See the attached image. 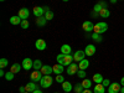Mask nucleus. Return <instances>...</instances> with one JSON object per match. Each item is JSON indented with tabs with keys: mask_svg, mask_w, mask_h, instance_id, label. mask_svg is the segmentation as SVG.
I'll list each match as a JSON object with an SVG mask.
<instances>
[{
	"mask_svg": "<svg viewBox=\"0 0 124 93\" xmlns=\"http://www.w3.org/2000/svg\"><path fill=\"white\" fill-rule=\"evenodd\" d=\"M14 75H15V73H13L11 71H9L8 73L5 75V78H6L8 81H13V79H14Z\"/></svg>",
	"mask_w": 124,
	"mask_h": 93,
	"instance_id": "35",
	"label": "nucleus"
},
{
	"mask_svg": "<svg viewBox=\"0 0 124 93\" xmlns=\"http://www.w3.org/2000/svg\"><path fill=\"white\" fill-rule=\"evenodd\" d=\"M21 66H23V68L25 71H30L31 68H32V66H34V61L31 60V58H29V57H26V58H24Z\"/></svg>",
	"mask_w": 124,
	"mask_h": 93,
	"instance_id": "5",
	"label": "nucleus"
},
{
	"mask_svg": "<svg viewBox=\"0 0 124 93\" xmlns=\"http://www.w3.org/2000/svg\"><path fill=\"white\" fill-rule=\"evenodd\" d=\"M0 1H5V0H0Z\"/></svg>",
	"mask_w": 124,
	"mask_h": 93,
	"instance_id": "45",
	"label": "nucleus"
},
{
	"mask_svg": "<svg viewBox=\"0 0 124 93\" xmlns=\"http://www.w3.org/2000/svg\"><path fill=\"white\" fill-rule=\"evenodd\" d=\"M78 66H77V63H72L70 65V66H67V75L68 76H73V75H77V72H78Z\"/></svg>",
	"mask_w": 124,
	"mask_h": 93,
	"instance_id": "6",
	"label": "nucleus"
},
{
	"mask_svg": "<svg viewBox=\"0 0 124 93\" xmlns=\"http://www.w3.org/2000/svg\"><path fill=\"white\" fill-rule=\"evenodd\" d=\"M98 16L99 17H102V19H107V17H109L110 16V11L107 9V8H103L101 11L98 13Z\"/></svg>",
	"mask_w": 124,
	"mask_h": 93,
	"instance_id": "19",
	"label": "nucleus"
},
{
	"mask_svg": "<svg viewBox=\"0 0 124 93\" xmlns=\"http://www.w3.org/2000/svg\"><path fill=\"white\" fill-rule=\"evenodd\" d=\"M42 62H41L40 60H35L34 61V66H32V68L35 70V71H40L41 68H42Z\"/></svg>",
	"mask_w": 124,
	"mask_h": 93,
	"instance_id": "28",
	"label": "nucleus"
},
{
	"mask_svg": "<svg viewBox=\"0 0 124 93\" xmlns=\"http://www.w3.org/2000/svg\"><path fill=\"white\" fill-rule=\"evenodd\" d=\"M5 75H6V73H5V72H4V70L1 68V70H0V76L3 77V76H5Z\"/></svg>",
	"mask_w": 124,
	"mask_h": 93,
	"instance_id": "39",
	"label": "nucleus"
},
{
	"mask_svg": "<svg viewBox=\"0 0 124 93\" xmlns=\"http://www.w3.org/2000/svg\"><path fill=\"white\" fill-rule=\"evenodd\" d=\"M120 88H122V85L120 83H110V86L108 87V93H119L120 92Z\"/></svg>",
	"mask_w": 124,
	"mask_h": 93,
	"instance_id": "10",
	"label": "nucleus"
},
{
	"mask_svg": "<svg viewBox=\"0 0 124 93\" xmlns=\"http://www.w3.org/2000/svg\"><path fill=\"white\" fill-rule=\"evenodd\" d=\"M62 1H65V3H66V1H68V0H62Z\"/></svg>",
	"mask_w": 124,
	"mask_h": 93,
	"instance_id": "44",
	"label": "nucleus"
},
{
	"mask_svg": "<svg viewBox=\"0 0 124 93\" xmlns=\"http://www.w3.org/2000/svg\"><path fill=\"white\" fill-rule=\"evenodd\" d=\"M35 47H36L39 51H44V50L47 47V44H46L45 40L39 39V40H36V42H35Z\"/></svg>",
	"mask_w": 124,
	"mask_h": 93,
	"instance_id": "11",
	"label": "nucleus"
},
{
	"mask_svg": "<svg viewBox=\"0 0 124 93\" xmlns=\"http://www.w3.org/2000/svg\"><path fill=\"white\" fill-rule=\"evenodd\" d=\"M82 93H93V91H91V88H88V89H85Z\"/></svg>",
	"mask_w": 124,
	"mask_h": 93,
	"instance_id": "38",
	"label": "nucleus"
},
{
	"mask_svg": "<svg viewBox=\"0 0 124 93\" xmlns=\"http://www.w3.org/2000/svg\"><path fill=\"white\" fill-rule=\"evenodd\" d=\"M55 93H58V92H55Z\"/></svg>",
	"mask_w": 124,
	"mask_h": 93,
	"instance_id": "48",
	"label": "nucleus"
},
{
	"mask_svg": "<svg viewBox=\"0 0 124 93\" xmlns=\"http://www.w3.org/2000/svg\"><path fill=\"white\" fill-rule=\"evenodd\" d=\"M32 93H44L42 91H41V89H36V91H34Z\"/></svg>",
	"mask_w": 124,
	"mask_h": 93,
	"instance_id": "40",
	"label": "nucleus"
},
{
	"mask_svg": "<svg viewBox=\"0 0 124 93\" xmlns=\"http://www.w3.org/2000/svg\"><path fill=\"white\" fill-rule=\"evenodd\" d=\"M103 8H107V4H106L104 1H99V3H97V4L94 5V8H93V14H92V15H93V16L98 15V13L101 11Z\"/></svg>",
	"mask_w": 124,
	"mask_h": 93,
	"instance_id": "8",
	"label": "nucleus"
},
{
	"mask_svg": "<svg viewBox=\"0 0 124 93\" xmlns=\"http://www.w3.org/2000/svg\"><path fill=\"white\" fill-rule=\"evenodd\" d=\"M41 72H42L44 76H47V75H51L54 73V66H50V65H44L42 68L40 70Z\"/></svg>",
	"mask_w": 124,
	"mask_h": 93,
	"instance_id": "13",
	"label": "nucleus"
},
{
	"mask_svg": "<svg viewBox=\"0 0 124 93\" xmlns=\"http://www.w3.org/2000/svg\"><path fill=\"white\" fill-rule=\"evenodd\" d=\"M120 1H123V0H120Z\"/></svg>",
	"mask_w": 124,
	"mask_h": 93,
	"instance_id": "49",
	"label": "nucleus"
},
{
	"mask_svg": "<svg viewBox=\"0 0 124 93\" xmlns=\"http://www.w3.org/2000/svg\"><path fill=\"white\" fill-rule=\"evenodd\" d=\"M72 52V47L70 45H62L61 46V54L63 55H71Z\"/></svg>",
	"mask_w": 124,
	"mask_h": 93,
	"instance_id": "22",
	"label": "nucleus"
},
{
	"mask_svg": "<svg viewBox=\"0 0 124 93\" xmlns=\"http://www.w3.org/2000/svg\"><path fill=\"white\" fill-rule=\"evenodd\" d=\"M88 67H89V61H88L87 58H85V60H82L81 62H78V68H79V70L86 71Z\"/></svg>",
	"mask_w": 124,
	"mask_h": 93,
	"instance_id": "18",
	"label": "nucleus"
},
{
	"mask_svg": "<svg viewBox=\"0 0 124 93\" xmlns=\"http://www.w3.org/2000/svg\"><path fill=\"white\" fill-rule=\"evenodd\" d=\"M109 1H110L112 4H116V3H117V0H109Z\"/></svg>",
	"mask_w": 124,
	"mask_h": 93,
	"instance_id": "43",
	"label": "nucleus"
},
{
	"mask_svg": "<svg viewBox=\"0 0 124 93\" xmlns=\"http://www.w3.org/2000/svg\"><path fill=\"white\" fill-rule=\"evenodd\" d=\"M55 79H56L57 83H63V82L66 81V79H65V77L62 76V75H56V78H55Z\"/></svg>",
	"mask_w": 124,
	"mask_h": 93,
	"instance_id": "34",
	"label": "nucleus"
},
{
	"mask_svg": "<svg viewBox=\"0 0 124 93\" xmlns=\"http://www.w3.org/2000/svg\"><path fill=\"white\" fill-rule=\"evenodd\" d=\"M23 21V19L20 16H11L10 17V24L11 25H20Z\"/></svg>",
	"mask_w": 124,
	"mask_h": 93,
	"instance_id": "24",
	"label": "nucleus"
},
{
	"mask_svg": "<svg viewBox=\"0 0 124 93\" xmlns=\"http://www.w3.org/2000/svg\"><path fill=\"white\" fill-rule=\"evenodd\" d=\"M21 68H23V66L20 65V63H14L11 67H10V71H11L13 73H19Z\"/></svg>",
	"mask_w": 124,
	"mask_h": 93,
	"instance_id": "26",
	"label": "nucleus"
},
{
	"mask_svg": "<svg viewBox=\"0 0 124 93\" xmlns=\"http://www.w3.org/2000/svg\"><path fill=\"white\" fill-rule=\"evenodd\" d=\"M29 15H30V11H29V9H26V8H23V9H20V11H19V16L21 17L23 20H27Z\"/></svg>",
	"mask_w": 124,
	"mask_h": 93,
	"instance_id": "17",
	"label": "nucleus"
},
{
	"mask_svg": "<svg viewBox=\"0 0 124 93\" xmlns=\"http://www.w3.org/2000/svg\"><path fill=\"white\" fill-rule=\"evenodd\" d=\"M82 29H83L85 32H92L93 30H94V25H93L92 21H85L83 24H82Z\"/></svg>",
	"mask_w": 124,
	"mask_h": 93,
	"instance_id": "9",
	"label": "nucleus"
},
{
	"mask_svg": "<svg viewBox=\"0 0 124 93\" xmlns=\"http://www.w3.org/2000/svg\"><path fill=\"white\" fill-rule=\"evenodd\" d=\"M54 83V78L51 77V75H47V76H44L40 81V86L42 88H50Z\"/></svg>",
	"mask_w": 124,
	"mask_h": 93,
	"instance_id": "2",
	"label": "nucleus"
},
{
	"mask_svg": "<svg viewBox=\"0 0 124 93\" xmlns=\"http://www.w3.org/2000/svg\"><path fill=\"white\" fill-rule=\"evenodd\" d=\"M93 93H106V87L102 83H97L93 88Z\"/></svg>",
	"mask_w": 124,
	"mask_h": 93,
	"instance_id": "20",
	"label": "nucleus"
},
{
	"mask_svg": "<svg viewBox=\"0 0 124 93\" xmlns=\"http://www.w3.org/2000/svg\"><path fill=\"white\" fill-rule=\"evenodd\" d=\"M25 88H26V92H30V93H32L34 91L39 89V88H37V85H36V82H32V81H31L30 83H27V85L25 86Z\"/></svg>",
	"mask_w": 124,
	"mask_h": 93,
	"instance_id": "16",
	"label": "nucleus"
},
{
	"mask_svg": "<svg viewBox=\"0 0 124 93\" xmlns=\"http://www.w3.org/2000/svg\"><path fill=\"white\" fill-rule=\"evenodd\" d=\"M65 93H68V92H65Z\"/></svg>",
	"mask_w": 124,
	"mask_h": 93,
	"instance_id": "47",
	"label": "nucleus"
},
{
	"mask_svg": "<svg viewBox=\"0 0 124 93\" xmlns=\"http://www.w3.org/2000/svg\"><path fill=\"white\" fill-rule=\"evenodd\" d=\"M35 23H36L37 27H44L46 25V23H47V20H46L45 16H41V17H36V21Z\"/></svg>",
	"mask_w": 124,
	"mask_h": 93,
	"instance_id": "21",
	"label": "nucleus"
},
{
	"mask_svg": "<svg viewBox=\"0 0 124 93\" xmlns=\"http://www.w3.org/2000/svg\"><path fill=\"white\" fill-rule=\"evenodd\" d=\"M65 71V66L63 65H60V63H56L54 66V73L55 75H62Z\"/></svg>",
	"mask_w": 124,
	"mask_h": 93,
	"instance_id": "15",
	"label": "nucleus"
},
{
	"mask_svg": "<svg viewBox=\"0 0 124 93\" xmlns=\"http://www.w3.org/2000/svg\"><path fill=\"white\" fill-rule=\"evenodd\" d=\"M62 89H63L65 92H71L72 89H73V86L71 85V82H68V81H65L63 83H62Z\"/></svg>",
	"mask_w": 124,
	"mask_h": 93,
	"instance_id": "23",
	"label": "nucleus"
},
{
	"mask_svg": "<svg viewBox=\"0 0 124 93\" xmlns=\"http://www.w3.org/2000/svg\"><path fill=\"white\" fill-rule=\"evenodd\" d=\"M120 85L124 86V77H122V79H120Z\"/></svg>",
	"mask_w": 124,
	"mask_h": 93,
	"instance_id": "41",
	"label": "nucleus"
},
{
	"mask_svg": "<svg viewBox=\"0 0 124 93\" xmlns=\"http://www.w3.org/2000/svg\"><path fill=\"white\" fill-rule=\"evenodd\" d=\"M32 13L35 15V17H41L45 15V10H44V6H35Z\"/></svg>",
	"mask_w": 124,
	"mask_h": 93,
	"instance_id": "12",
	"label": "nucleus"
},
{
	"mask_svg": "<svg viewBox=\"0 0 124 93\" xmlns=\"http://www.w3.org/2000/svg\"><path fill=\"white\" fill-rule=\"evenodd\" d=\"M73 91L76 92V93H82L85 91V88H83V86H82V83H77L75 87H73Z\"/></svg>",
	"mask_w": 124,
	"mask_h": 93,
	"instance_id": "30",
	"label": "nucleus"
},
{
	"mask_svg": "<svg viewBox=\"0 0 124 93\" xmlns=\"http://www.w3.org/2000/svg\"><path fill=\"white\" fill-rule=\"evenodd\" d=\"M57 63L60 65H63V66H70L72 62H73V56L72 55H63V54H60L56 57Z\"/></svg>",
	"mask_w": 124,
	"mask_h": 93,
	"instance_id": "1",
	"label": "nucleus"
},
{
	"mask_svg": "<svg viewBox=\"0 0 124 93\" xmlns=\"http://www.w3.org/2000/svg\"><path fill=\"white\" fill-rule=\"evenodd\" d=\"M102 85L104 86V87H109L110 86V81L108 78H104V79H103V82H102Z\"/></svg>",
	"mask_w": 124,
	"mask_h": 93,
	"instance_id": "37",
	"label": "nucleus"
},
{
	"mask_svg": "<svg viewBox=\"0 0 124 93\" xmlns=\"http://www.w3.org/2000/svg\"><path fill=\"white\" fill-rule=\"evenodd\" d=\"M103 79H104V78H103V76H102L101 73H96L94 76H93V78H92V81L94 82L96 85H97V83H102Z\"/></svg>",
	"mask_w": 124,
	"mask_h": 93,
	"instance_id": "27",
	"label": "nucleus"
},
{
	"mask_svg": "<svg viewBox=\"0 0 124 93\" xmlns=\"http://www.w3.org/2000/svg\"><path fill=\"white\" fill-rule=\"evenodd\" d=\"M42 77H44L42 72H41V71H35V70L31 72V75H30V78H31L32 82H40Z\"/></svg>",
	"mask_w": 124,
	"mask_h": 93,
	"instance_id": "4",
	"label": "nucleus"
},
{
	"mask_svg": "<svg viewBox=\"0 0 124 93\" xmlns=\"http://www.w3.org/2000/svg\"><path fill=\"white\" fill-rule=\"evenodd\" d=\"M85 57H86V52L82 50H77L73 54V61H76V62H81L82 60H85Z\"/></svg>",
	"mask_w": 124,
	"mask_h": 93,
	"instance_id": "7",
	"label": "nucleus"
},
{
	"mask_svg": "<svg viewBox=\"0 0 124 93\" xmlns=\"http://www.w3.org/2000/svg\"><path fill=\"white\" fill-rule=\"evenodd\" d=\"M96 51H97V47L94 46V45H87V47L85 48V52H86V55L87 56H93L96 54Z\"/></svg>",
	"mask_w": 124,
	"mask_h": 93,
	"instance_id": "14",
	"label": "nucleus"
},
{
	"mask_svg": "<svg viewBox=\"0 0 124 93\" xmlns=\"http://www.w3.org/2000/svg\"><path fill=\"white\" fill-rule=\"evenodd\" d=\"M91 39L94 41V42H102L103 41V39H102V36H101V34H96V32H93V35L91 36Z\"/></svg>",
	"mask_w": 124,
	"mask_h": 93,
	"instance_id": "29",
	"label": "nucleus"
},
{
	"mask_svg": "<svg viewBox=\"0 0 124 93\" xmlns=\"http://www.w3.org/2000/svg\"><path fill=\"white\" fill-rule=\"evenodd\" d=\"M108 30V25H107V23H104V21H101V23H97L96 25H94V32L96 34H104L106 31Z\"/></svg>",
	"mask_w": 124,
	"mask_h": 93,
	"instance_id": "3",
	"label": "nucleus"
},
{
	"mask_svg": "<svg viewBox=\"0 0 124 93\" xmlns=\"http://www.w3.org/2000/svg\"><path fill=\"white\" fill-rule=\"evenodd\" d=\"M20 26H21L23 29H29L30 24H29V21H27V20H23V21H21V24H20Z\"/></svg>",
	"mask_w": 124,
	"mask_h": 93,
	"instance_id": "36",
	"label": "nucleus"
},
{
	"mask_svg": "<svg viewBox=\"0 0 124 93\" xmlns=\"http://www.w3.org/2000/svg\"><path fill=\"white\" fill-rule=\"evenodd\" d=\"M44 16L46 17V20H47V21H50V20H52V19H54L55 14H54V13H52V11H51V10H50V11L45 13V15H44Z\"/></svg>",
	"mask_w": 124,
	"mask_h": 93,
	"instance_id": "31",
	"label": "nucleus"
},
{
	"mask_svg": "<svg viewBox=\"0 0 124 93\" xmlns=\"http://www.w3.org/2000/svg\"><path fill=\"white\" fill-rule=\"evenodd\" d=\"M8 65H9V61L6 60V58H1L0 60V68H5V67H8Z\"/></svg>",
	"mask_w": 124,
	"mask_h": 93,
	"instance_id": "32",
	"label": "nucleus"
},
{
	"mask_svg": "<svg viewBox=\"0 0 124 93\" xmlns=\"http://www.w3.org/2000/svg\"><path fill=\"white\" fill-rule=\"evenodd\" d=\"M120 93H124V86H122V88H120Z\"/></svg>",
	"mask_w": 124,
	"mask_h": 93,
	"instance_id": "42",
	"label": "nucleus"
},
{
	"mask_svg": "<svg viewBox=\"0 0 124 93\" xmlns=\"http://www.w3.org/2000/svg\"><path fill=\"white\" fill-rule=\"evenodd\" d=\"M25 93H30V92H25Z\"/></svg>",
	"mask_w": 124,
	"mask_h": 93,
	"instance_id": "46",
	"label": "nucleus"
},
{
	"mask_svg": "<svg viewBox=\"0 0 124 93\" xmlns=\"http://www.w3.org/2000/svg\"><path fill=\"white\" fill-rule=\"evenodd\" d=\"M92 79H88V78H85V79H82V86H83V88L85 89H88V88H91L92 87Z\"/></svg>",
	"mask_w": 124,
	"mask_h": 93,
	"instance_id": "25",
	"label": "nucleus"
},
{
	"mask_svg": "<svg viewBox=\"0 0 124 93\" xmlns=\"http://www.w3.org/2000/svg\"><path fill=\"white\" fill-rule=\"evenodd\" d=\"M77 77L81 78V79H85V78H86V71H83V70H78V72H77Z\"/></svg>",
	"mask_w": 124,
	"mask_h": 93,
	"instance_id": "33",
	"label": "nucleus"
}]
</instances>
